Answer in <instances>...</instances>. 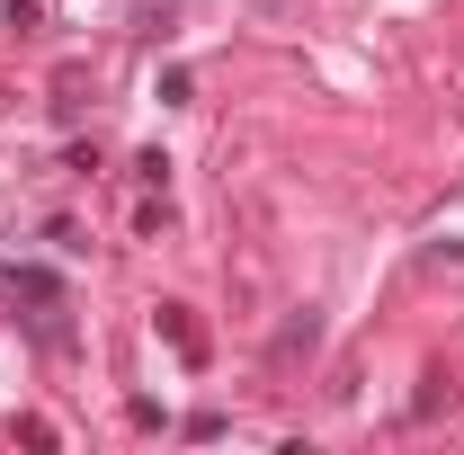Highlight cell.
I'll return each mask as SVG.
<instances>
[{"label":"cell","mask_w":464,"mask_h":455,"mask_svg":"<svg viewBox=\"0 0 464 455\" xmlns=\"http://www.w3.org/2000/svg\"><path fill=\"white\" fill-rule=\"evenodd\" d=\"M152 99H161V108H188V99H197V72H161Z\"/></svg>","instance_id":"5b68a950"},{"label":"cell","mask_w":464,"mask_h":455,"mask_svg":"<svg viewBox=\"0 0 464 455\" xmlns=\"http://www.w3.org/2000/svg\"><path fill=\"white\" fill-rule=\"evenodd\" d=\"M152 331H161V340H170L188 366H206V331L188 322V304H152Z\"/></svg>","instance_id":"6da1fadb"},{"label":"cell","mask_w":464,"mask_h":455,"mask_svg":"<svg viewBox=\"0 0 464 455\" xmlns=\"http://www.w3.org/2000/svg\"><path fill=\"white\" fill-rule=\"evenodd\" d=\"M179 0H134V36H170Z\"/></svg>","instance_id":"277c9868"},{"label":"cell","mask_w":464,"mask_h":455,"mask_svg":"<svg viewBox=\"0 0 464 455\" xmlns=\"http://www.w3.org/2000/svg\"><path fill=\"white\" fill-rule=\"evenodd\" d=\"M313 340H322V322H313V313H295L286 331H277V357H295V348H313Z\"/></svg>","instance_id":"8992f818"},{"label":"cell","mask_w":464,"mask_h":455,"mask_svg":"<svg viewBox=\"0 0 464 455\" xmlns=\"http://www.w3.org/2000/svg\"><path fill=\"white\" fill-rule=\"evenodd\" d=\"M0 27L9 36H45V0H0Z\"/></svg>","instance_id":"3957f363"},{"label":"cell","mask_w":464,"mask_h":455,"mask_svg":"<svg viewBox=\"0 0 464 455\" xmlns=\"http://www.w3.org/2000/svg\"><path fill=\"white\" fill-rule=\"evenodd\" d=\"M9 304H63V277L36 268V259H18V268H9Z\"/></svg>","instance_id":"7a4b0ae2"}]
</instances>
